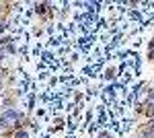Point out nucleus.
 <instances>
[{
    "label": "nucleus",
    "instance_id": "nucleus-1",
    "mask_svg": "<svg viewBox=\"0 0 154 138\" xmlns=\"http://www.w3.org/2000/svg\"><path fill=\"white\" fill-rule=\"evenodd\" d=\"M21 115H19V111H14V109H6L4 114H2V117H0V126H8V124H12V122H17Z\"/></svg>",
    "mask_w": 154,
    "mask_h": 138
},
{
    "label": "nucleus",
    "instance_id": "nucleus-2",
    "mask_svg": "<svg viewBox=\"0 0 154 138\" xmlns=\"http://www.w3.org/2000/svg\"><path fill=\"white\" fill-rule=\"evenodd\" d=\"M19 138H27V134L25 132H19Z\"/></svg>",
    "mask_w": 154,
    "mask_h": 138
}]
</instances>
